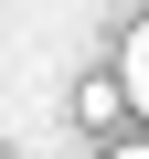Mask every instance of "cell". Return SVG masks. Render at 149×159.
I'll list each match as a JSON object with an SVG mask.
<instances>
[{"label": "cell", "instance_id": "obj_3", "mask_svg": "<svg viewBox=\"0 0 149 159\" xmlns=\"http://www.w3.org/2000/svg\"><path fill=\"white\" fill-rule=\"evenodd\" d=\"M107 159H149V148H107Z\"/></svg>", "mask_w": 149, "mask_h": 159}, {"label": "cell", "instance_id": "obj_1", "mask_svg": "<svg viewBox=\"0 0 149 159\" xmlns=\"http://www.w3.org/2000/svg\"><path fill=\"white\" fill-rule=\"evenodd\" d=\"M117 85H128V106H149V21L128 32V64H117Z\"/></svg>", "mask_w": 149, "mask_h": 159}, {"label": "cell", "instance_id": "obj_2", "mask_svg": "<svg viewBox=\"0 0 149 159\" xmlns=\"http://www.w3.org/2000/svg\"><path fill=\"white\" fill-rule=\"evenodd\" d=\"M117 106H128V85H107V74H96V85H85V96H74V117H85V127H107Z\"/></svg>", "mask_w": 149, "mask_h": 159}]
</instances>
